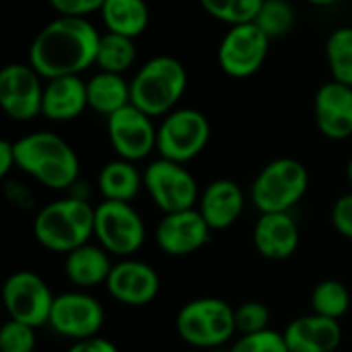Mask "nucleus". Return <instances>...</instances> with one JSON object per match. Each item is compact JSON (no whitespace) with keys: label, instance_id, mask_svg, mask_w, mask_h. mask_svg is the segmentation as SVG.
Returning a JSON list of instances; mask_svg holds the SVG:
<instances>
[{"label":"nucleus","instance_id":"1","mask_svg":"<svg viewBox=\"0 0 352 352\" xmlns=\"http://www.w3.org/2000/svg\"><path fill=\"white\" fill-rule=\"evenodd\" d=\"M101 33L82 16H56L43 25L29 45V64L41 78L80 76L95 66Z\"/></svg>","mask_w":352,"mask_h":352},{"label":"nucleus","instance_id":"2","mask_svg":"<svg viewBox=\"0 0 352 352\" xmlns=\"http://www.w3.org/2000/svg\"><path fill=\"white\" fill-rule=\"evenodd\" d=\"M16 169L43 188L62 192L78 182L80 161L74 148L56 132L39 130L14 140Z\"/></svg>","mask_w":352,"mask_h":352},{"label":"nucleus","instance_id":"3","mask_svg":"<svg viewBox=\"0 0 352 352\" xmlns=\"http://www.w3.org/2000/svg\"><path fill=\"white\" fill-rule=\"evenodd\" d=\"M33 237L47 252L66 256L95 237V206L85 198L66 194L37 210Z\"/></svg>","mask_w":352,"mask_h":352},{"label":"nucleus","instance_id":"4","mask_svg":"<svg viewBox=\"0 0 352 352\" xmlns=\"http://www.w3.org/2000/svg\"><path fill=\"white\" fill-rule=\"evenodd\" d=\"M188 87V72L173 56L146 60L130 80V103L146 116L165 118L177 109Z\"/></svg>","mask_w":352,"mask_h":352},{"label":"nucleus","instance_id":"5","mask_svg":"<svg viewBox=\"0 0 352 352\" xmlns=\"http://www.w3.org/2000/svg\"><path fill=\"white\" fill-rule=\"evenodd\" d=\"M177 336L200 351H212L229 344L235 334V307L219 297H200L188 301L175 316Z\"/></svg>","mask_w":352,"mask_h":352},{"label":"nucleus","instance_id":"6","mask_svg":"<svg viewBox=\"0 0 352 352\" xmlns=\"http://www.w3.org/2000/svg\"><path fill=\"white\" fill-rule=\"evenodd\" d=\"M309 173L293 157H280L262 167L250 188V200L260 214L291 212L307 194Z\"/></svg>","mask_w":352,"mask_h":352},{"label":"nucleus","instance_id":"7","mask_svg":"<svg viewBox=\"0 0 352 352\" xmlns=\"http://www.w3.org/2000/svg\"><path fill=\"white\" fill-rule=\"evenodd\" d=\"M95 239L118 260L132 258L146 239V225L132 202L101 200L95 206Z\"/></svg>","mask_w":352,"mask_h":352},{"label":"nucleus","instance_id":"8","mask_svg":"<svg viewBox=\"0 0 352 352\" xmlns=\"http://www.w3.org/2000/svg\"><path fill=\"white\" fill-rule=\"evenodd\" d=\"M210 140L206 116L194 107H177L157 126V153L161 159L188 163L196 159Z\"/></svg>","mask_w":352,"mask_h":352},{"label":"nucleus","instance_id":"9","mask_svg":"<svg viewBox=\"0 0 352 352\" xmlns=\"http://www.w3.org/2000/svg\"><path fill=\"white\" fill-rule=\"evenodd\" d=\"M144 190L153 204L163 212H182L198 206L200 190L196 177L186 169L184 163L169 159H155L142 171Z\"/></svg>","mask_w":352,"mask_h":352},{"label":"nucleus","instance_id":"10","mask_svg":"<svg viewBox=\"0 0 352 352\" xmlns=\"http://www.w3.org/2000/svg\"><path fill=\"white\" fill-rule=\"evenodd\" d=\"M56 295L50 285L31 270L12 272L2 287V305L8 320L33 328L47 326Z\"/></svg>","mask_w":352,"mask_h":352},{"label":"nucleus","instance_id":"11","mask_svg":"<svg viewBox=\"0 0 352 352\" xmlns=\"http://www.w3.org/2000/svg\"><path fill=\"white\" fill-rule=\"evenodd\" d=\"M268 47L270 37L256 23L233 25L219 43V66L227 76L248 78L264 66Z\"/></svg>","mask_w":352,"mask_h":352},{"label":"nucleus","instance_id":"12","mask_svg":"<svg viewBox=\"0 0 352 352\" xmlns=\"http://www.w3.org/2000/svg\"><path fill=\"white\" fill-rule=\"evenodd\" d=\"M105 324L103 305L85 291H68L56 295L50 322L54 334L68 338L72 342L99 336Z\"/></svg>","mask_w":352,"mask_h":352},{"label":"nucleus","instance_id":"13","mask_svg":"<svg viewBox=\"0 0 352 352\" xmlns=\"http://www.w3.org/2000/svg\"><path fill=\"white\" fill-rule=\"evenodd\" d=\"M43 78L27 62H12L0 70V105L14 122H29L41 116Z\"/></svg>","mask_w":352,"mask_h":352},{"label":"nucleus","instance_id":"14","mask_svg":"<svg viewBox=\"0 0 352 352\" xmlns=\"http://www.w3.org/2000/svg\"><path fill=\"white\" fill-rule=\"evenodd\" d=\"M107 138L113 153L126 161H142L157 151V126L132 103L107 118Z\"/></svg>","mask_w":352,"mask_h":352},{"label":"nucleus","instance_id":"15","mask_svg":"<svg viewBox=\"0 0 352 352\" xmlns=\"http://www.w3.org/2000/svg\"><path fill=\"white\" fill-rule=\"evenodd\" d=\"M212 229L198 208L163 214L155 229L159 250L171 258H186L200 252L210 241Z\"/></svg>","mask_w":352,"mask_h":352},{"label":"nucleus","instance_id":"16","mask_svg":"<svg viewBox=\"0 0 352 352\" xmlns=\"http://www.w3.org/2000/svg\"><path fill=\"white\" fill-rule=\"evenodd\" d=\"M105 289L109 297L120 305L144 307L157 299L161 291V278L151 264L134 258H124L113 262Z\"/></svg>","mask_w":352,"mask_h":352},{"label":"nucleus","instance_id":"17","mask_svg":"<svg viewBox=\"0 0 352 352\" xmlns=\"http://www.w3.org/2000/svg\"><path fill=\"white\" fill-rule=\"evenodd\" d=\"M314 116L318 130L330 140H346L352 136V87L336 80L322 85L314 99Z\"/></svg>","mask_w":352,"mask_h":352},{"label":"nucleus","instance_id":"18","mask_svg":"<svg viewBox=\"0 0 352 352\" xmlns=\"http://www.w3.org/2000/svg\"><path fill=\"white\" fill-rule=\"evenodd\" d=\"M301 241V231L291 212H264L254 225V248L270 262L289 260Z\"/></svg>","mask_w":352,"mask_h":352},{"label":"nucleus","instance_id":"19","mask_svg":"<svg viewBox=\"0 0 352 352\" xmlns=\"http://www.w3.org/2000/svg\"><path fill=\"white\" fill-rule=\"evenodd\" d=\"M196 208L212 231H225L233 227L241 217L245 208V192L237 182L221 177L210 182L200 192Z\"/></svg>","mask_w":352,"mask_h":352},{"label":"nucleus","instance_id":"20","mask_svg":"<svg viewBox=\"0 0 352 352\" xmlns=\"http://www.w3.org/2000/svg\"><path fill=\"white\" fill-rule=\"evenodd\" d=\"M283 336L289 352H336L342 344L340 322L318 314L293 320Z\"/></svg>","mask_w":352,"mask_h":352},{"label":"nucleus","instance_id":"21","mask_svg":"<svg viewBox=\"0 0 352 352\" xmlns=\"http://www.w3.org/2000/svg\"><path fill=\"white\" fill-rule=\"evenodd\" d=\"M89 109L87 80L80 76H58L45 80L41 116L50 122H72Z\"/></svg>","mask_w":352,"mask_h":352},{"label":"nucleus","instance_id":"22","mask_svg":"<svg viewBox=\"0 0 352 352\" xmlns=\"http://www.w3.org/2000/svg\"><path fill=\"white\" fill-rule=\"evenodd\" d=\"M111 268V256L99 243H85L64 256V274L78 291L105 285Z\"/></svg>","mask_w":352,"mask_h":352},{"label":"nucleus","instance_id":"23","mask_svg":"<svg viewBox=\"0 0 352 352\" xmlns=\"http://www.w3.org/2000/svg\"><path fill=\"white\" fill-rule=\"evenodd\" d=\"M144 188V175L138 171L136 163L126 159H113L99 169L97 190L103 200L132 202Z\"/></svg>","mask_w":352,"mask_h":352},{"label":"nucleus","instance_id":"24","mask_svg":"<svg viewBox=\"0 0 352 352\" xmlns=\"http://www.w3.org/2000/svg\"><path fill=\"white\" fill-rule=\"evenodd\" d=\"M99 14L105 31L132 39L142 35L151 21V10L144 0H105Z\"/></svg>","mask_w":352,"mask_h":352},{"label":"nucleus","instance_id":"25","mask_svg":"<svg viewBox=\"0 0 352 352\" xmlns=\"http://www.w3.org/2000/svg\"><path fill=\"white\" fill-rule=\"evenodd\" d=\"M87 99L89 109L109 118L130 105V80H126L124 74L99 70L87 80Z\"/></svg>","mask_w":352,"mask_h":352},{"label":"nucleus","instance_id":"26","mask_svg":"<svg viewBox=\"0 0 352 352\" xmlns=\"http://www.w3.org/2000/svg\"><path fill=\"white\" fill-rule=\"evenodd\" d=\"M309 305H311V314L340 322L351 311L352 291L340 280L334 278L322 280L314 287Z\"/></svg>","mask_w":352,"mask_h":352},{"label":"nucleus","instance_id":"27","mask_svg":"<svg viewBox=\"0 0 352 352\" xmlns=\"http://www.w3.org/2000/svg\"><path fill=\"white\" fill-rule=\"evenodd\" d=\"M136 62V43L132 37L116 35V33H101L97 62L95 66L103 72L124 74Z\"/></svg>","mask_w":352,"mask_h":352},{"label":"nucleus","instance_id":"28","mask_svg":"<svg viewBox=\"0 0 352 352\" xmlns=\"http://www.w3.org/2000/svg\"><path fill=\"white\" fill-rule=\"evenodd\" d=\"M326 60L332 80L352 87V27H338L326 41Z\"/></svg>","mask_w":352,"mask_h":352},{"label":"nucleus","instance_id":"29","mask_svg":"<svg viewBox=\"0 0 352 352\" xmlns=\"http://www.w3.org/2000/svg\"><path fill=\"white\" fill-rule=\"evenodd\" d=\"M254 23L272 41V39L285 37L293 31V27L297 23V12L289 0H264Z\"/></svg>","mask_w":352,"mask_h":352},{"label":"nucleus","instance_id":"30","mask_svg":"<svg viewBox=\"0 0 352 352\" xmlns=\"http://www.w3.org/2000/svg\"><path fill=\"white\" fill-rule=\"evenodd\" d=\"M264 0H200L202 8L217 21L233 27L254 23Z\"/></svg>","mask_w":352,"mask_h":352},{"label":"nucleus","instance_id":"31","mask_svg":"<svg viewBox=\"0 0 352 352\" xmlns=\"http://www.w3.org/2000/svg\"><path fill=\"white\" fill-rule=\"evenodd\" d=\"M37 328L23 322L6 320L0 328V352H35Z\"/></svg>","mask_w":352,"mask_h":352},{"label":"nucleus","instance_id":"32","mask_svg":"<svg viewBox=\"0 0 352 352\" xmlns=\"http://www.w3.org/2000/svg\"><path fill=\"white\" fill-rule=\"evenodd\" d=\"M235 326L237 334H256L270 328V309L260 301H245L235 307Z\"/></svg>","mask_w":352,"mask_h":352},{"label":"nucleus","instance_id":"33","mask_svg":"<svg viewBox=\"0 0 352 352\" xmlns=\"http://www.w3.org/2000/svg\"><path fill=\"white\" fill-rule=\"evenodd\" d=\"M229 352H289L283 332L272 328L256 334H245L233 340Z\"/></svg>","mask_w":352,"mask_h":352},{"label":"nucleus","instance_id":"34","mask_svg":"<svg viewBox=\"0 0 352 352\" xmlns=\"http://www.w3.org/2000/svg\"><path fill=\"white\" fill-rule=\"evenodd\" d=\"M50 6L58 12V16H82L99 12L105 0H47Z\"/></svg>","mask_w":352,"mask_h":352},{"label":"nucleus","instance_id":"35","mask_svg":"<svg viewBox=\"0 0 352 352\" xmlns=\"http://www.w3.org/2000/svg\"><path fill=\"white\" fill-rule=\"evenodd\" d=\"M332 225L336 233L352 241V192L340 196L332 206Z\"/></svg>","mask_w":352,"mask_h":352},{"label":"nucleus","instance_id":"36","mask_svg":"<svg viewBox=\"0 0 352 352\" xmlns=\"http://www.w3.org/2000/svg\"><path fill=\"white\" fill-rule=\"evenodd\" d=\"M66 352H120V349L103 336H93V338L72 342Z\"/></svg>","mask_w":352,"mask_h":352},{"label":"nucleus","instance_id":"37","mask_svg":"<svg viewBox=\"0 0 352 352\" xmlns=\"http://www.w3.org/2000/svg\"><path fill=\"white\" fill-rule=\"evenodd\" d=\"M6 196H8V200H10L14 206H19V208H31V206L35 204L31 192H29L25 186L16 184V182H8V184H6Z\"/></svg>","mask_w":352,"mask_h":352},{"label":"nucleus","instance_id":"38","mask_svg":"<svg viewBox=\"0 0 352 352\" xmlns=\"http://www.w3.org/2000/svg\"><path fill=\"white\" fill-rule=\"evenodd\" d=\"M12 169H16L14 142L2 140V142H0V177H8Z\"/></svg>","mask_w":352,"mask_h":352},{"label":"nucleus","instance_id":"39","mask_svg":"<svg viewBox=\"0 0 352 352\" xmlns=\"http://www.w3.org/2000/svg\"><path fill=\"white\" fill-rule=\"evenodd\" d=\"M307 4H314V6H330V4H336L340 0H303Z\"/></svg>","mask_w":352,"mask_h":352},{"label":"nucleus","instance_id":"40","mask_svg":"<svg viewBox=\"0 0 352 352\" xmlns=\"http://www.w3.org/2000/svg\"><path fill=\"white\" fill-rule=\"evenodd\" d=\"M346 177H349V184H351L352 188V157L351 161H349V165H346Z\"/></svg>","mask_w":352,"mask_h":352}]
</instances>
